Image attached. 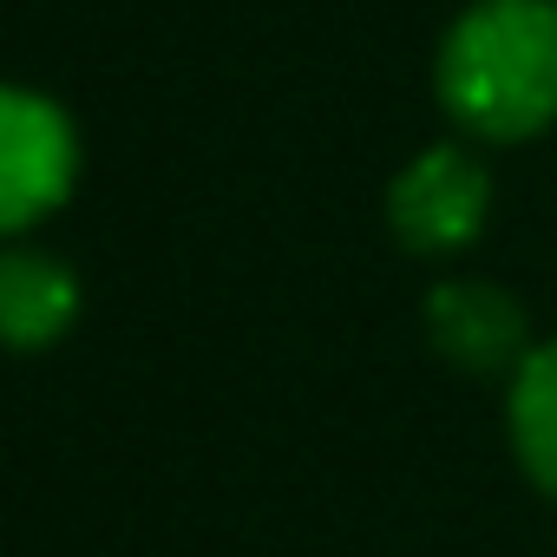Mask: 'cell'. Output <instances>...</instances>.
I'll return each instance as SVG.
<instances>
[{
  "label": "cell",
  "mask_w": 557,
  "mask_h": 557,
  "mask_svg": "<svg viewBox=\"0 0 557 557\" xmlns=\"http://www.w3.org/2000/svg\"><path fill=\"white\" fill-rule=\"evenodd\" d=\"M79 177L73 119L27 86H0V236H21L66 203Z\"/></svg>",
  "instance_id": "2"
},
{
  "label": "cell",
  "mask_w": 557,
  "mask_h": 557,
  "mask_svg": "<svg viewBox=\"0 0 557 557\" xmlns=\"http://www.w3.org/2000/svg\"><path fill=\"white\" fill-rule=\"evenodd\" d=\"M511 446L537 492L557 498V342L531 348L511 374Z\"/></svg>",
  "instance_id": "6"
},
{
  "label": "cell",
  "mask_w": 557,
  "mask_h": 557,
  "mask_svg": "<svg viewBox=\"0 0 557 557\" xmlns=\"http://www.w3.org/2000/svg\"><path fill=\"white\" fill-rule=\"evenodd\" d=\"M485 216H492V177L466 145L420 151L387 190V223L413 256H453L479 243Z\"/></svg>",
  "instance_id": "3"
},
{
  "label": "cell",
  "mask_w": 557,
  "mask_h": 557,
  "mask_svg": "<svg viewBox=\"0 0 557 557\" xmlns=\"http://www.w3.org/2000/svg\"><path fill=\"white\" fill-rule=\"evenodd\" d=\"M79 315V275L47 256V249H21L0 243V348H53Z\"/></svg>",
  "instance_id": "5"
},
{
  "label": "cell",
  "mask_w": 557,
  "mask_h": 557,
  "mask_svg": "<svg viewBox=\"0 0 557 557\" xmlns=\"http://www.w3.org/2000/svg\"><path fill=\"white\" fill-rule=\"evenodd\" d=\"M440 106L518 145L557 119V0H472L440 47Z\"/></svg>",
  "instance_id": "1"
},
{
  "label": "cell",
  "mask_w": 557,
  "mask_h": 557,
  "mask_svg": "<svg viewBox=\"0 0 557 557\" xmlns=\"http://www.w3.org/2000/svg\"><path fill=\"white\" fill-rule=\"evenodd\" d=\"M426 335L466 374H518L531 355L524 302L498 283H440L426 296Z\"/></svg>",
  "instance_id": "4"
}]
</instances>
